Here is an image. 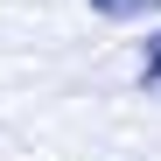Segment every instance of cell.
<instances>
[{
	"label": "cell",
	"instance_id": "6da1fadb",
	"mask_svg": "<svg viewBox=\"0 0 161 161\" xmlns=\"http://www.w3.org/2000/svg\"><path fill=\"white\" fill-rule=\"evenodd\" d=\"M140 91H147V98H161V28L140 42Z\"/></svg>",
	"mask_w": 161,
	"mask_h": 161
},
{
	"label": "cell",
	"instance_id": "7a4b0ae2",
	"mask_svg": "<svg viewBox=\"0 0 161 161\" xmlns=\"http://www.w3.org/2000/svg\"><path fill=\"white\" fill-rule=\"evenodd\" d=\"M154 7H161V0H91V14H105V21H140Z\"/></svg>",
	"mask_w": 161,
	"mask_h": 161
}]
</instances>
